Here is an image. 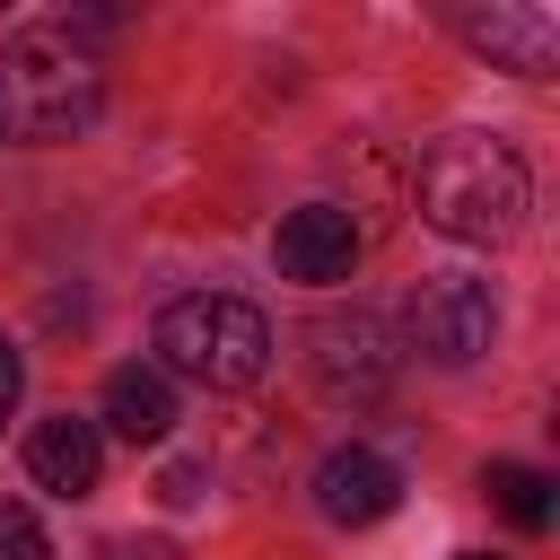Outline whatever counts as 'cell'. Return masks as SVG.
<instances>
[{"mask_svg":"<svg viewBox=\"0 0 560 560\" xmlns=\"http://www.w3.org/2000/svg\"><path fill=\"white\" fill-rule=\"evenodd\" d=\"M411 201H420V219H429L438 236H455V245H499V236L525 228L534 184H525V158H516L508 140H490V131H446V140L420 149Z\"/></svg>","mask_w":560,"mask_h":560,"instance_id":"1","label":"cell"},{"mask_svg":"<svg viewBox=\"0 0 560 560\" xmlns=\"http://www.w3.org/2000/svg\"><path fill=\"white\" fill-rule=\"evenodd\" d=\"M105 105V79L96 61L70 44V26H35L0 52V131L18 140H70L88 131Z\"/></svg>","mask_w":560,"mask_h":560,"instance_id":"2","label":"cell"},{"mask_svg":"<svg viewBox=\"0 0 560 560\" xmlns=\"http://www.w3.org/2000/svg\"><path fill=\"white\" fill-rule=\"evenodd\" d=\"M271 368V324L262 306L228 298V289H192V298H166L158 315V376H192L210 394H236Z\"/></svg>","mask_w":560,"mask_h":560,"instance_id":"3","label":"cell"},{"mask_svg":"<svg viewBox=\"0 0 560 560\" xmlns=\"http://www.w3.org/2000/svg\"><path fill=\"white\" fill-rule=\"evenodd\" d=\"M306 368H315V385L332 402H376L394 385V368H402V341H394V324L376 306H324L306 324Z\"/></svg>","mask_w":560,"mask_h":560,"instance_id":"4","label":"cell"},{"mask_svg":"<svg viewBox=\"0 0 560 560\" xmlns=\"http://www.w3.org/2000/svg\"><path fill=\"white\" fill-rule=\"evenodd\" d=\"M499 332V306H490V280H464V271H438L420 280L411 298V350L438 359V368H472Z\"/></svg>","mask_w":560,"mask_h":560,"instance_id":"5","label":"cell"},{"mask_svg":"<svg viewBox=\"0 0 560 560\" xmlns=\"http://www.w3.org/2000/svg\"><path fill=\"white\" fill-rule=\"evenodd\" d=\"M455 35L472 52H490L499 70H516V79H551V61H560V18L551 9H516V0L455 9Z\"/></svg>","mask_w":560,"mask_h":560,"instance_id":"6","label":"cell"},{"mask_svg":"<svg viewBox=\"0 0 560 560\" xmlns=\"http://www.w3.org/2000/svg\"><path fill=\"white\" fill-rule=\"evenodd\" d=\"M271 262H280V280H306V289L350 280V262H359V228H350V210H332V201L289 210L280 236H271Z\"/></svg>","mask_w":560,"mask_h":560,"instance_id":"7","label":"cell"},{"mask_svg":"<svg viewBox=\"0 0 560 560\" xmlns=\"http://www.w3.org/2000/svg\"><path fill=\"white\" fill-rule=\"evenodd\" d=\"M315 508H324L332 525H385V516L402 508V472H394L376 446H332V455L315 464Z\"/></svg>","mask_w":560,"mask_h":560,"instance_id":"8","label":"cell"},{"mask_svg":"<svg viewBox=\"0 0 560 560\" xmlns=\"http://www.w3.org/2000/svg\"><path fill=\"white\" fill-rule=\"evenodd\" d=\"M26 472H35V490L88 499V490H96V472H105V429H96V420H79V411L35 420V429H26Z\"/></svg>","mask_w":560,"mask_h":560,"instance_id":"9","label":"cell"},{"mask_svg":"<svg viewBox=\"0 0 560 560\" xmlns=\"http://www.w3.org/2000/svg\"><path fill=\"white\" fill-rule=\"evenodd\" d=\"M105 429L114 438H131V446H158L166 429H175V385L158 376V368H114L105 376Z\"/></svg>","mask_w":560,"mask_h":560,"instance_id":"10","label":"cell"},{"mask_svg":"<svg viewBox=\"0 0 560 560\" xmlns=\"http://www.w3.org/2000/svg\"><path fill=\"white\" fill-rule=\"evenodd\" d=\"M481 490L499 499V516H508L516 534H542V525H551V472H534V464H508V455H499V464L481 472Z\"/></svg>","mask_w":560,"mask_h":560,"instance_id":"11","label":"cell"},{"mask_svg":"<svg viewBox=\"0 0 560 560\" xmlns=\"http://www.w3.org/2000/svg\"><path fill=\"white\" fill-rule=\"evenodd\" d=\"M0 560H52V534L26 499H0Z\"/></svg>","mask_w":560,"mask_h":560,"instance_id":"12","label":"cell"},{"mask_svg":"<svg viewBox=\"0 0 560 560\" xmlns=\"http://www.w3.org/2000/svg\"><path fill=\"white\" fill-rule=\"evenodd\" d=\"M18 394H26V359H18V341L0 332V429H9V411H18Z\"/></svg>","mask_w":560,"mask_h":560,"instance_id":"13","label":"cell"},{"mask_svg":"<svg viewBox=\"0 0 560 560\" xmlns=\"http://www.w3.org/2000/svg\"><path fill=\"white\" fill-rule=\"evenodd\" d=\"M158 499H166V508H192V499H201V464H166V472H158Z\"/></svg>","mask_w":560,"mask_h":560,"instance_id":"14","label":"cell"},{"mask_svg":"<svg viewBox=\"0 0 560 560\" xmlns=\"http://www.w3.org/2000/svg\"><path fill=\"white\" fill-rule=\"evenodd\" d=\"M105 560H175V551H166V542H114Z\"/></svg>","mask_w":560,"mask_h":560,"instance_id":"15","label":"cell"},{"mask_svg":"<svg viewBox=\"0 0 560 560\" xmlns=\"http://www.w3.org/2000/svg\"><path fill=\"white\" fill-rule=\"evenodd\" d=\"M464 560H490V551H464Z\"/></svg>","mask_w":560,"mask_h":560,"instance_id":"16","label":"cell"}]
</instances>
